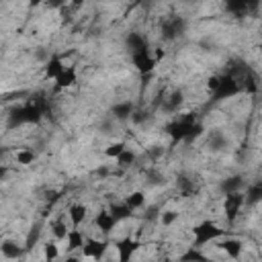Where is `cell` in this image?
Returning a JSON list of instances; mask_svg holds the SVG:
<instances>
[{
    "instance_id": "cell-16",
    "label": "cell",
    "mask_w": 262,
    "mask_h": 262,
    "mask_svg": "<svg viewBox=\"0 0 262 262\" xmlns=\"http://www.w3.org/2000/svg\"><path fill=\"white\" fill-rule=\"evenodd\" d=\"M108 213H111L113 219L119 223V221H123V219H129L131 213H133V209H131L127 203H113V205L108 207Z\"/></svg>"
},
{
    "instance_id": "cell-7",
    "label": "cell",
    "mask_w": 262,
    "mask_h": 262,
    "mask_svg": "<svg viewBox=\"0 0 262 262\" xmlns=\"http://www.w3.org/2000/svg\"><path fill=\"white\" fill-rule=\"evenodd\" d=\"M131 59H133V66L137 68V72H139L141 76H149V74L154 72L156 63H158V59H156V57L149 53V49L131 53Z\"/></svg>"
},
{
    "instance_id": "cell-30",
    "label": "cell",
    "mask_w": 262,
    "mask_h": 262,
    "mask_svg": "<svg viewBox=\"0 0 262 262\" xmlns=\"http://www.w3.org/2000/svg\"><path fill=\"white\" fill-rule=\"evenodd\" d=\"M180 260H182V262H186V260H207V256H205L203 252H199V250L192 246L190 250H186L184 254H180Z\"/></svg>"
},
{
    "instance_id": "cell-21",
    "label": "cell",
    "mask_w": 262,
    "mask_h": 262,
    "mask_svg": "<svg viewBox=\"0 0 262 262\" xmlns=\"http://www.w3.org/2000/svg\"><path fill=\"white\" fill-rule=\"evenodd\" d=\"M182 100H184V94L180 92V90H174L168 98H166V102H164V108L168 111V113H176L180 106H182Z\"/></svg>"
},
{
    "instance_id": "cell-13",
    "label": "cell",
    "mask_w": 262,
    "mask_h": 262,
    "mask_svg": "<svg viewBox=\"0 0 262 262\" xmlns=\"http://www.w3.org/2000/svg\"><path fill=\"white\" fill-rule=\"evenodd\" d=\"M133 111H135V106H133V102H129V100L117 102V104H113V108H111V113H113V117H115L117 121H127V119H131Z\"/></svg>"
},
{
    "instance_id": "cell-27",
    "label": "cell",
    "mask_w": 262,
    "mask_h": 262,
    "mask_svg": "<svg viewBox=\"0 0 262 262\" xmlns=\"http://www.w3.org/2000/svg\"><path fill=\"white\" fill-rule=\"evenodd\" d=\"M125 203L135 211V209H139V207H143V203H145V194L141 192V190H137V192H131L127 199H125Z\"/></svg>"
},
{
    "instance_id": "cell-12",
    "label": "cell",
    "mask_w": 262,
    "mask_h": 262,
    "mask_svg": "<svg viewBox=\"0 0 262 262\" xmlns=\"http://www.w3.org/2000/svg\"><path fill=\"white\" fill-rule=\"evenodd\" d=\"M63 68H66V66H63L61 57H59V55H51V57L45 61V66H43V74H45L47 80H55L57 74H59Z\"/></svg>"
},
{
    "instance_id": "cell-6",
    "label": "cell",
    "mask_w": 262,
    "mask_h": 262,
    "mask_svg": "<svg viewBox=\"0 0 262 262\" xmlns=\"http://www.w3.org/2000/svg\"><path fill=\"white\" fill-rule=\"evenodd\" d=\"M184 29H186V20L182 16H170L162 23L160 35H162L164 41H174L176 37H180L184 33Z\"/></svg>"
},
{
    "instance_id": "cell-23",
    "label": "cell",
    "mask_w": 262,
    "mask_h": 262,
    "mask_svg": "<svg viewBox=\"0 0 262 262\" xmlns=\"http://www.w3.org/2000/svg\"><path fill=\"white\" fill-rule=\"evenodd\" d=\"M68 213H70L72 227H78V225L86 219V207H84V205H72V207L68 209Z\"/></svg>"
},
{
    "instance_id": "cell-22",
    "label": "cell",
    "mask_w": 262,
    "mask_h": 262,
    "mask_svg": "<svg viewBox=\"0 0 262 262\" xmlns=\"http://www.w3.org/2000/svg\"><path fill=\"white\" fill-rule=\"evenodd\" d=\"M260 199H262V182H256V184L248 186V192L244 196V203L246 205H256V203H260Z\"/></svg>"
},
{
    "instance_id": "cell-36",
    "label": "cell",
    "mask_w": 262,
    "mask_h": 262,
    "mask_svg": "<svg viewBox=\"0 0 262 262\" xmlns=\"http://www.w3.org/2000/svg\"><path fill=\"white\" fill-rule=\"evenodd\" d=\"M176 217H178V213H176V211H164V213H162V217H160V221H162L164 225H170V223H174V221H176Z\"/></svg>"
},
{
    "instance_id": "cell-39",
    "label": "cell",
    "mask_w": 262,
    "mask_h": 262,
    "mask_svg": "<svg viewBox=\"0 0 262 262\" xmlns=\"http://www.w3.org/2000/svg\"><path fill=\"white\" fill-rule=\"evenodd\" d=\"M164 154V147L162 145H154V149H149V156L151 158H158V156H162Z\"/></svg>"
},
{
    "instance_id": "cell-10",
    "label": "cell",
    "mask_w": 262,
    "mask_h": 262,
    "mask_svg": "<svg viewBox=\"0 0 262 262\" xmlns=\"http://www.w3.org/2000/svg\"><path fill=\"white\" fill-rule=\"evenodd\" d=\"M106 252V242H96V239H84L82 246V256L84 258H92V260H100Z\"/></svg>"
},
{
    "instance_id": "cell-15",
    "label": "cell",
    "mask_w": 262,
    "mask_h": 262,
    "mask_svg": "<svg viewBox=\"0 0 262 262\" xmlns=\"http://www.w3.org/2000/svg\"><path fill=\"white\" fill-rule=\"evenodd\" d=\"M125 45H127V49H129L131 53H135V51H145V49H147V41H145L143 35H139V33H127Z\"/></svg>"
},
{
    "instance_id": "cell-43",
    "label": "cell",
    "mask_w": 262,
    "mask_h": 262,
    "mask_svg": "<svg viewBox=\"0 0 262 262\" xmlns=\"http://www.w3.org/2000/svg\"><path fill=\"white\" fill-rule=\"evenodd\" d=\"M139 2H143V0H135V4H139Z\"/></svg>"
},
{
    "instance_id": "cell-26",
    "label": "cell",
    "mask_w": 262,
    "mask_h": 262,
    "mask_svg": "<svg viewBox=\"0 0 262 262\" xmlns=\"http://www.w3.org/2000/svg\"><path fill=\"white\" fill-rule=\"evenodd\" d=\"M135 160H137V156H135L131 149H127V147L117 156V162H119V166H121V168H129V166H133V162H135Z\"/></svg>"
},
{
    "instance_id": "cell-34",
    "label": "cell",
    "mask_w": 262,
    "mask_h": 262,
    "mask_svg": "<svg viewBox=\"0 0 262 262\" xmlns=\"http://www.w3.org/2000/svg\"><path fill=\"white\" fill-rule=\"evenodd\" d=\"M178 186L182 188V192H184V194H192V192L196 190V188L190 184V180H188V178H184V176H180V178H178Z\"/></svg>"
},
{
    "instance_id": "cell-9",
    "label": "cell",
    "mask_w": 262,
    "mask_h": 262,
    "mask_svg": "<svg viewBox=\"0 0 262 262\" xmlns=\"http://www.w3.org/2000/svg\"><path fill=\"white\" fill-rule=\"evenodd\" d=\"M76 82H78V74H76V68H74V66H66V68H63V70L57 74L53 90H55V92H59V90H66V88L74 86Z\"/></svg>"
},
{
    "instance_id": "cell-18",
    "label": "cell",
    "mask_w": 262,
    "mask_h": 262,
    "mask_svg": "<svg viewBox=\"0 0 262 262\" xmlns=\"http://www.w3.org/2000/svg\"><path fill=\"white\" fill-rule=\"evenodd\" d=\"M219 248L229 256V258H239L242 256V242L239 239H235V237H229V239H225V242H221L219 244Z\"/></svg>"
},
{
    "instance_id": "cell-28",
    "label": "cell",
    "mask_w": 262,
    "mask_h": 262,
    "mask_svg": "<svg viewBox=\"0 0 262 262\" xmlns=\"http://www.w3.org/2000/svg\"><path fill=\"white\" fill-rule=\"evenodd\" d=\"M51 231H53L55 239H66V235H68V227H66V221H63V219H57V221H53V223H51Z\"/></svg>"
},
{
    "instance_id": "cell-24",
    "label": "cell",
    "mask_w": 262,
    "mask_h": 262,
    "mask_svg": "<svg viewBox=\"0 0 262 262\" xmlns=\"http://www.w3.org/2000/svg\"><path fill=\"white\" fill-rule=\"evenodd\" d=\"M66 239H68V250H78V248H82V246H84V235L80 233V229H78V227L68 229Z\"/></svg>"
},
{
    "instance_id": "cell-11",
    "label": "cell",
    "mask_w": 262,
    "mask_h": 262,
    "mask_svg": "<svg viewBox=\"0 0 262 262\" xmlns=\"http://www.w3.org/2000/svg\"><path fill=\"white\" fill-rule=\"evenodd\" d=\"M137 248H139V242H135V239H131V237H123V239H119V242H117L119 260H121V262H129L131 256H133V252H135Z\"/></svg>"
},
{
    "instance_id": "cell-17",
    "label": "cell",
    "mask_w": 262,
    "mask_h": 262,
    "mask_svg": "<svg viewBox=\"0 0 262 262\" xmlns=\"http://www.w3.org/2000/svg\"><path fill=\"white\" fill-rule=\"evenodd\" d=\"M94 221H96L98 229H100L104 235H108V233L113 231V227L117 225V221L113 219V215H111L108 211H100V213L96 215V219H94Z\"/></svg>"
},
{
    "instance_id": "cell-32",
    "label": "cell",
    "mask_w": 262,
    "mask_h": 262,
    "mask_svg": "<svg viewBox=\"0 0 262 262\" xmlns=\"http://www.w3.org/2000/svg\"><path fill=\"white\" fill-rule=\"evenodd\" d=\"M201 133H203V123H199V121H196V123L190 127V131H188V135H186V139H184V141H186V143H192Z\"/></svg>"
},
{
    "instance_id": "cell-29",
    "label": "cell",
    "mask_w": 262,
    "mask_h": 262,
    "mask_svg": "<svg viewBox=\"0 0 262 262\" xmlns=\"http://www.w3.org/2000/svg\"><path fill=\"white\" fill-rule=\"evenodd\" d=\"M33 160H35V151H31V149H18L16 151V162L18 164L27 166V164H33Z\"/></svg>"
},
{
    "instance_id": "cell-4",
    "label": "cell",
    "mask_w": 262,
    "mask_h": 262,
    "mask_svg": "<svg viewBox=\"0 0 262 262\" xmlns=\"http://www.w3.org/2000/svg\"><path fill=\"white\" fill-rule=\"evenodd\" d=\"M194 248H199V246H205V244H209V242H213V239H217V237H221L225 231L223 229H219L213 221H203V223H199L194 229Z\"/></svg>"
},
{
    "instance_id": "cell-14",
    "label": "cell",
    "mask_w": 262,
    "mask_h": 262,
    "mask_svg": "<svg viewBox=\"0 0 262 262\" xmlns=\"http://www.w3.org/2000/svg\"><path fill=\"white\" fill-rule=\"evenodd\" d=\"M0 252H2V256L4 258H10V260H14V258H20L27 250L25 248H20L16 242H12V239H4L2 244H0Z\"/></svg>"
},
{
    "instance_id": "cell-31",
    "label": "cell",
    "mask_w": 262,
    "mask_h": 262,
    "mask_svg": "<svg viewBox=\"0 0 262 262\" xmlns=\"http://www.w3.org/2000/svg\"><path fill=\"white\" fill-rule=\"evenodd\" d=\"M125 147H127V145H125L123 141H117V143H111V145H108V147L104 149V156H108V158H117V156H119V154H121V151H123Z\"/></svg>"
},
{
    "instance_id": "cell-44",
    "label": "cell",
    "mask_w": 262,
    "mask_h": 262,
    "mask_svg": "<svg viewBox=\"0 0 262 262\" xmlns=\"http://www.w3.org/2000/svg\"><path fill=\"white\" fill-rule=\"evenodd\" d=\"M190 2H192V0H190Z\"/></svg>"
},
{
    "instance_id": "cell-1",
    "label": "cell",
    "mask_w": 262,
    "mask_h": 262,
    "mask_svg": "<svg viewBox=\"0 0 262 262\" xmlns=\"http://www.w3.org/2000/svg\"><path fill=\"white\" fill-rule=\"evenodd\" d=\"M51 115V106L47 102L45 96H35L33 100L25 102V104H18L14 108L8 111V117H6V127L8 129H16L20 125H29V123H39L43 117H49Z\"/></svg>"
},
{
    "instance_id": "cell-5",
    "label": "cell",
    "mask_w": 262,
    "mask_h": 262,
    "mask_svg": "<svg viewBox=\"0 0 262 262\" xmlns=\"http://www.w3.org/2000/svg\"><path fill=\"white\" fill-rule=\"evenodd\" d=\"M260 6V0H225V10L237 18L256 14Z\"/></svg>"
},
{
    "instance_id": "cell-33",
    "label": "cell",
    "mask_w": 262,
    "mask_h": 262,
    "mask_svg": "<svg viewBox=\"0 0 262 262\" xmlns=\"http://www.w3.org/2000/svg\"><path fill=\"white\" fill-rule=\"evenodd\" d=\"M145 176H147V182H149V184H162V182H164V174L158 172L156 168H149Z\"/></svg>"
},
{
    "instance_id": "cell-35",
    "label": "cell",
    "mask_w": 262,
    "mask_h": 262,
    "mask_svg": "<svg viewBox=\"0 0 262 262\" xmlns=\"http://www.w3.org/2000/svg\"><path fill=\"white\" fill-rule=\"evenodd\" d=\"M59 256V252H57V246L53 244V242H49L47 246H45V258L47 260H55Z\"/></svg>"
},
{
    "instance_id": "cell-42",
    "label": "cell",
    "mask_w": 262,
    "mask_h": 262,
    "mask_svg": "<svg viewBox=\"0 0 262 262\" xmlns=\"http://www.w3.org/2000/svg\"><path fill=\"white\" fill-rule=\"evenodd\" d=\"M82 2H86V0H72V6H74V8H78Z\"/></svg>"
},
{
    "instance_id": "cell-20",
    "label": "cell",
    "mask_w": 262,
    "mask_h": 262,
    "mask_svg": "<svg viewBox=\"0 0 262 262\" xmlns=\"http://www.w3.org/2000/svg\"><path fill=\"white\" fill-rule=\"evenodd\" d=\"M242 186H244V176L235 174V176H229V178H225V180L221 182V192H223V194L235 192V190H242Z\"/></svg>"
},
{
    "instance_id": "cell-8",
    "label": "cell",
    "mask_w": 262,
    "mask_h": 262,
    "mask_svg": "<svg viewBox=\"0 0 262 262\" xmlns=\"http://www.w3.org/2000/svg\"><path fill=\"white\" fill-rule=\"evenodd\" d=\"M242 207H244V194L239 190L225 194V199H223V211H225L227 221H235V217L239 215V209Z\"/></svg>"
},
{
    "instance_id": "cell-41",
    "label": "cell",
    "mask_w": 262,
    "mask_h": 262,
    "mask_svg": "<svg viewBox=\"0 0 262 262\" xmlns=\"http://www.w3.org/2000/svg\"><path fill=\"white\" fill-rule=\"evenodd\" d=\"M43 2H45V0H29L31 6H39V4H43Z\"/></svg>"
},
{
    "instance_id": "cell-37",
    "label": "cell",
    "mask_w": 262,
    "mask_h": 262,
    "mask_svg": "<svg viewBox=\"0 0 262 262\" xmlns=\"http://www.w3.org/2000/svg\"><path fill=\"white\" fill-rule=\"evenodd\" d=\"M47 8H61L66 4V0H45Z\"/></svg>"
},
{
    "instance_id": "cell-3",
    "label": "cell",
    "mask_w": 262,
    "mask_h": 262,
    "mask_svg": "<svg viewBox=\"0 0 262 262\" xmlns=\"http://www.w3.org/2000/svg\"><path fill=\"white\" fill-rule=\"evenodd\" d=\"M194 123H196V117H194L192 113H188V115H186V117H182V119H176V121L168 123V125H166V133L170 135L172 145H176V143L184 141V139H186V135H188V131H190V127H192Z\"/></svg>"
},
{
    "instance_id": "cell-40",
    "label": "cell",
    "mask_w": 262,
    "mask_h": 262,
    "mask_svg": "<svg viewBox=\"0 0 262 262\" xmlns=\"http://www.w3.org/2000/svg\"><path fill=\"white\" fill-rule=\"evenodd\" d=\"M6 174H8V168H6L4 164H0V180H2V178H4Z\"/></svg>"
},
{
    "instance_id": "cell-25",
    "label": "cell",
    "mask_w": 262,
    "mask_h": 262,
    "mask_svg": "<svg viewBox=\"0 0 262 262\" xmlns=\"http://www.w3.org/2000/svg\"><path fill=\"white\" fill-rule=\"evenodd\" d=\"M39 237H41V223H35V225L29 229V233H27V239H25V250H33V248L37 246Z\"/></svg>"
},
{
    "instance_id": "cell-19",
    "label": "cell",
    "mask_w": 262,
    "mask_h": 262,
    "mask_svg": "<svg viewBox=\"0 0 262 262\" xmlns=\"http://www.w3.org/2000/svg\"><path fill=\"white\" fill-rule=\"evenodd\" d=\"M207 145L213 149V151H221L227 147V137L221 133V131H211L209 137H207Z\"/></svg>"
},
{
    "instance_id": "cell-38",
    "label": "cell",
    "mask_w": 262,
    "mask_h": 262,
    "mask_svg": "<svg viewBox=\"0 0 262 262\" xmlns=\"http://www.w3.org/2000/svg\"><path fill=\"white\" fill-rule=\"evenodd\" d=\"M156 217H158V207H149L147 213H145V219H147V221H154Z\"/></svg>"
},
{
    "instance_id": "cell-2",
    "label": "cell",
    "mask_w": 262,
    "mask_h": 262,
    "mask_svg": "<svg viewBox=\"0 0 262 262\" xmlns=\"http://www.w3.org/2000/svg\"><path fill=\"white\" fill-rule=\"evenodd\" d=\"M244 88H242V84H239V80L235 78V76H231V74H223V76H219V80H217V86H215V90L211 92V100L213 102H219V100H225V98H231V96H235V94H239Z\"/></svg>"
}]
</instances>
